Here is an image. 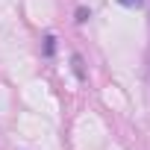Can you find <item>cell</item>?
<instances>
[{
  "label": "cell",
  "instance_id": "6da1fadb",
  "mask_svg": "<svg viewBox=\"0 0 150 150\" xmlns=\"http://www.w3.org/2000/svg\"><path fill=\"white\" fill-rule=\"evenodd\" d=\"M71 62H74V71H77V77H86V71H83V59H80L77 53H74V59H71Z\"/></svg>",
  "mask_w": 150,
  "mask_h": 150
},
{
  "label": "cell",
  "instance_id": "7a4b0ae2",
  "mask_svg": "<svg viewBox=\"0 0 150 150\" xmlns=\"http://www.w3.org/2000/svg\"><path fill=\"white\" fill-rule=\"evenodd\" d=\"M44 41H47V44H44V50H47V53H53V50H56V38H53V35H47Z\"/></svg>",
  "mask_w": 150,
  "mask_h": 150
},
{
  "label": "cell",
  "instance_id": "3957f363",
  "mask_svg": "<svg viewBox=\"0 0 150 150\" xmlns=\"http://www.w3.org/2000/svg\"><path fill=\"white\" fill-rule=\"evenodd\" d=\"M121 6H141V0H118Z\"/></svg>",
  "mask_w": 150,
  "mask_h": 150
}]
</instances>
